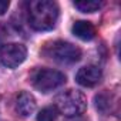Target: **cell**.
I'll use <instances>...</instances> for the list:
<instances>
[{"instance_id":"14","label":"cell","mask_w":121,"mask_h":121,"mask_svg":"<svg viewBox=\"0 0 121 121\" xmlns=\"http://www.w3.org/2000/svg\"><path fill=\"white\" fill-rule=\"evenodd\" d=\"M3 31H2V27H0V43H2V40H3V34H2Z\"/></svg>"},{"instance_id":"1","label":"cell","mask_w":121,"mask_h":121,"mask_svg":"<svg viewBox=\"0 0 121 121\" xmlns=\"http://www.w3.org/2000/svg\"><path fill=\"white\" fill-rule=\"evenodd\" d=\"M29 24L37 31L51 30L58 19V6L51 0H33L27 6Z\"/></svg>"},{"instance_id":"8","label":"cell","mask_w":121,"mask_h":121,"mask_svg":"<svg viewBox=\"0 0 121 121\" xmlns=\"http://www.w3.org/2000/svg\"><path fill=\"white\" fill-rule=\"evenodd\" d=\"M71 30H73V34H74V36H77L78 39L86 40V41L93 40V39L95 37V27H94L90 22H86V20H78V22H76V23L73 24Z\"/></svg>"},{"instance_id":"3","label":"cell","mask_w":121,"mask_h":121,"mask_svg":"<svg viewBox=\"0 0 121 121\" xmlns=\"http://www.w3.org/2000/svg\"><path fill=\"white\" fill-rule=\"evenodd\" d=\"M54 103H56L54 105L56 110L67 117L81 115L87 107L86 97L80 91H76V90H66L63 93H60L56 97Z\"/></svg>"},{"instance_id":"2","label":"cell","mask_w":121,"mask_h":121,"mask_svg":"<svg viewBox=\"0 0 121 121\" xmlns=\"http://www.w3.org/2000/svg\"><path fill=\"white\" fill-rule=\"evenodd\" d=\"M43 54L47 58H51L61 64H73L81 58V50L77 46L63 40H57L46 44L43 48Z\"/></svg>"},{"instance_id":"12","label":"cell","mask_w":121,"mask_h":121,"mask_svg":"<svg viewBox=\"0 0 121 121\" xmlns=\"http://www.w3.org/2000/svg\"><path fill=\"white\" fill-rule=\"evenodd\" d=\"M9 6H10L9 2H6V0H0V14H4L7 12Z\"/></svg>"},{"instance_id":"4","label":"cell","mask_w":121,"mask_h":121,"mask_svg":"<svg viewBox=\"0 0 121 121\" xmlns=\"http://www.w3.org/2000/svg\"><path fill=\"white\" fill-rule=\"evenodd\" d=\"M30 83L41 93H50L66 83V76L53 69H36L30 74Z\"/></svg>"},{"instance_id":"9","label":"cell","mask_w":121,"mask_h":121,"mask_svg":"<svg viewBox=\"0 0 121 121\" xmlns=\"http://www.w3.org/2000/svg\"><path fill=\"white\" fill-rule=\"evenodd\" d=\"M73 4L83 13H94L103 6V3L97 2V0H80V2H74Z\"/></svg>"},{"instance_id":"6","label":"cell","mask_w":121,"mask_h":121,"mask_svg":"<svg viewBox=\"0 0 121 121\" xmlns=\"http://www.w3.org/2000/svg\"><path fill=\"white\" fill-rule=\"evenodd\" d=\"M101 77H103V73L98 67L95 66H87V67H83L77 71L76 74V80L80 86L83 87H94L97 86L100 81H101Z\"/></svg>"},{"instance_id":"5","label":"cell","mask_w":121,"mask_h":121,"mask_svg":"<svg viewBox=\"0 0 121 121\" xmlns=\"http://www.w3.org/2000/svg\"><path fill=\"white\" fill-rule=\"evenodd\" d=\"M27 56V50L23 44L7 43L0 47V63L7 69H16L20 66Z\"/></svg>"},{"instance_id":"11","label":"cell","mask_w":121,"mask_h":121,"mask_svg":"<svg viewBox=\"0 0 121 121\" xmlns=\"http://www.w3.org/2000/svg\"><path fill=\"white\" fill-rule=\"evenodd\" d=\"M56 118H57L56 107H46L37 115V121H56Z\"/></svg>"},{"instance_id":"7","label":"cell","mask_w":121,"mask_h":121,"mask_svg":"<svg viewBox=\"0 0 121 121\" xmlns=\"http://www.w3.org/2000/svg\"><path fill=\"white\" fill-rule=\"evenodd\" d=\"M34 110H36V98L27 91H22L16 98V111L22 117H29L34 112Z\"/></svg>"},{"instance_id":"10","label":"cell","mask_w":121,"mask_h":121,"mask_svg":"<svg viewBox=\"0 0 121 121\" xmlns=\"http://www.w3.org/2000/svg\"><path fill=\"white\" fill-rule=\"evenodd\" d=\"M110 105H111V100H110L108 93H101V94L95 95V107L101 112H107L110 110Z\"/></svg>"},{"instance_id":"13","label":"cell","mask_w":121,"mask_h":121,"mask_svg":"<svg viewBox=\"0 0 121 121\" xmlns=\"http://www.w3.org/2000/svg\"><path fill=\"white\" fill-rule=\"evenodd\" d=\"M67 121H87V120L84 117H81V115H76V117H69Z\"/></svg>"}]
</instances>
